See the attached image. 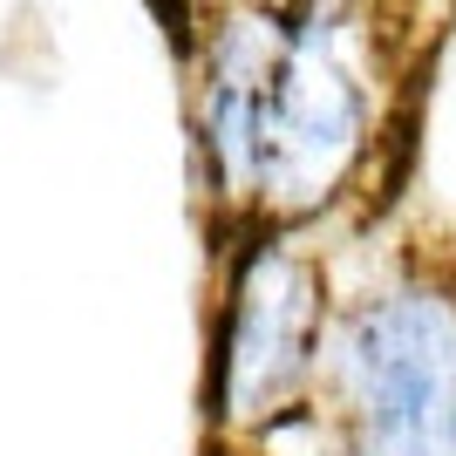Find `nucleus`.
Listing matches in <instances>:
<instances>
[{
	"label": "nucleus",
	"mask_w": 456,
	"mask_h": 456,
	"mask_svg": "<svg viewBox=\"0 0 456 456\" xmlns=\"http://www.w3.org/2000/svg\"><path fill=\"white\" fill-rule=\"evenodd\" d=\"M375 0H293L280 7V48L259 102L252 225L314 232L354 198L381 143L388 102Z\"/></svg>",
	"instance_id": "f257e3e1"
},
{
	"label": "nucleus",
	"mask_w": 456,
	"mask_h": 456,
	"mask_svg": "<svg viewBox=\"0 0 456 456\" xmlns=\"http://www.w3.org/2000/svg\"><path fill=\"white\" fill-rule=\"evenodd\" d=\"M314 402L341 456H456V280L402 259L334 286Z\"/></svg>",
	"instance_id": "f03ea898"
},
{
	"label": "nucleus",
	"mask_w": 456,
	"mask_h": 456,
	"mask_svg": "<svg viewBox=\"0 0 456 456\" xmlns=\"http://www.w3.org/2000/svg\"><path fill=\"white\" fill-rule=\"evenodd\" d=\"M334 321V273L306 232L225 225L205 314V443H252L273 416L314 402Z\"/></svg>",
	"instance_id": "7ed1b4c3"
},
{
	"label": "nucleus",
	"mask_w": 456,
	"mask_h": 456,
	"mask_svg": "<svg viewBox=\"0 0 456 456\" xmlns=\"http://www.w3.org/2000/svg\"><path fill=\"white\" fill-rule=\"evenodd\" d=\"M205 456H266V450H252V443H205Z\"/></svg>",
	"instance_id": "20e7f679"
},
{
	"label": "nucleus",
	"mask_w": 456,
	"mask_h": 456,
	"mask_svg": "<svg viewBox=\"0 0 456 456\" xmlns=\"http://www.w3.org/2000/svg\"><path fill=\"white\" fill-rule=\"evenodd\" d=\"M273 7H293V0H273Z\"/></svg>",
	"instance_id": "39448f33"
}]
</instances>
